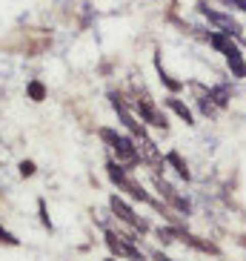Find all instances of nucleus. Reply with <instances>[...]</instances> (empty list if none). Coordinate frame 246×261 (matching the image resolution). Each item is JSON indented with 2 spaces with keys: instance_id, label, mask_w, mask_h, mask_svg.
<instances>
[{
  "instance_id": "13",
  "label": "nucleus",
  "mask_w": 246,
  "mask_h": 261,
  "mask_svg": "<svg viewBox=\"0 0 246 261\" xmlns=\"http://www.w3.org/2000/svg\"><path fill=\"white\" fill-rule=\"evenodd\" d=\"M206 95H209V100H212L218 109H226V107H229V100H232L229 86H223V84H221V86H209Z\"/></svg>"
},
{
  "instance_id": "7",
  "label": "nucleus",
  "mask_w": 246,
  "mask_h": 261,
  "mask_svg": "<svg viewBox=\"0 0 246 261\" xmlns=\"http://www.w3.org/2000/svg\"><path fill=\"white\" fill-rule=\"evenodd\" d=\"M117 190H120V192H126V195H129L132 201H140V204H155V198L149 195L146 190H143V184H140V181H135L132 175H126V178H123L120 184H117Z\"/></svg>"
},
{
  "instance_id": "9",
  "label": "nucleus",
  "mask_w": 246,
  "mask_h": 261,
  "mask_svg": "<svg viewBox=\"0 0 246 261\" xmlns=\"http://www.w3.org/2000/svg\"><path fill=\"white\" fill-rule=\"evenodd\" d=\"M163 107L166 109H172V112H175L177 118H180V121L186 123V126H192L195 123V115H192V109L186 107L183 100L177 98V95H169V98H163Z\"/></svg>"
},
{
  "instance_id": "12",
  "label": "nucleus",
  "mask_w": 246,
  "mask_h": 261,
  "mask_svg": "<svg viewBox=\"0 0 246 261\" xmlns=\"http://www.w3.org/2000/svg\"><path fill=\"white\" fill-rule=\"evenodd\" d=\"M46 95H49V89H46V84H43L40 77H32L29 84H26V98H29V100L43 103V100H46Z\"/></svg>"
},
{
  "instance_id": "15",
  "label": "nucleus",
  "mask_w": 246,
  "mask_h": 261,
  "mask_svg": "<svg viewBox=\"0 0 246 261\" xmlns=\"http://www.w3.org/2000/svg\"><path fill=\"white\" fill-rule=\"evenodd\" d=\"M38 213H40V224H43V227L52 232V230H54V224H52V218H49V210H46V201H43V198L38 201Z\"/></svg>"
},
{
  "instance_id": "4",
  "label": "nucleus",
  "mask_w": 246,
  "mask_h": 261,
  "mask_svg": "<svg viewBox=\"0 0 246 261\" xmlns=\"http://www.w3.org/2000/svg\"><path fill=\"white\" fill-rule=\"evenodd\" d=\"M109 210L115 213V218H117V221L129 224L132 230H138L140 236H143V232H149V221H146V218H138V215H135V210L129 207V201H126V198H120L117 192L112 195V198H109Z\"/></svg>"
},
{
  "instance_id": "18",
  "label": "nucleus",
  "mask_w": 246,
  "mask_h": 261,
  "mask_svg": "<svg viewBox=\"0 0 246 261\" xmlns=\"http://www.w3.org/2000/svg\"><path fill=\"white\" fill-rule=\"evenodd\" d=\"M152 258H155V261H175V258H169L166 253H161V250H155V253H152Z\"/></svg>"
},
{
  "instance_id": "14",
  "label": "nucleus",
  "mask_w": 246,
  "mask_h": 261,
  "mask_svg": "<svg viewBox=\"0 0 246 261\" xmlns=\"http://www.w3.org/2000/svg\"><path fill=\"white\" fill-rule=\"evenodd\" d=\"M198 109H200V112H203L206 118H215V115H218V107L212 103V100H209V95H203V98H198Z\"/></svg>"
},
{
  "instance_id": "1",
  "label": "nucleus",
  "mask_w": 246,
  "mask_h": 261,
  "mask_svg": "<svg viewBox=\"0 0 246 261\" xmlns=\"http://www.w3.org/2000/svg\"><path fill=\"white\" fill-rule=\"evenodd\" d=\"M98 138L117 155V161L129 169V172L140 164V152H138V141H135V135H123V132L112 129V126H98Z\"/></svg>"
},
{
  "instance_id": "3",
  "label": "nucleus",
  "mask_w": 246,
  "mask_h": 261,
  "mask_svg": "<svg viewBox=\"0 0 246 261\" xmlns=\"http://www.w3.org/2000/svg\"><path fill=\"white\" fill-rule=\"evenodd\" d=\"M198 12L203 15V20H206L215 32H223V35H229V38H240V26L232 15H226V12H221V9H215V6H206V3H198Z\"/></svg>"
},
{
  "instance_id": "8",
  "label": "nucleus",
  "mask_w": 246,
  "mask_h": 261,
  "mask_svg": "<svg viewBox=\"0 0 246 261\" xmlns=\"http://www.w3.org/2000/svg\"><path fill=\"white\" fill-rule=\"evenodd\" d=\"M223 61H226V66H229L232 77H246V61H243V55H240V49L235 46V40H232L229 46H226V52H223Z\"/></svg>"
},
{
  "instance_id": "19",
  "label": "nucleus",
  "mask_w": 246,
  "mask_h": 261,
  "mask_svg": "<svg viewBox=\"0 0 246 261\" xmlns=\"http://www.w3.org/2000/svg\"><path fill=\"white\" fill-rule=\"evenodd\" d=\"M106 261H115V255H109V258H106Z\"/></svg>"
},
{
  "instance_id": "10",
  "label": "nucleus",
  "mask_w": 246,
  "mask_h": 261,
  "mask_svg": "<svg viewBox=\"0 0 246 261\" xmlns=\"http://www.w3.org/2000/svg\"><path fill=\"white\" fill-rule=\"evenodd\" d=\"M155 69H158V77H161V84L169 89V95H177V92H183V81H177V77H172L169 72L163 69V61H161V55H155Z\"/></svg>"
},
{
  "instance_id": "11",
  "label": "nucleus",
  "mask_w": 246,
  "mask_h": 261,
  "mask_svg": "<svg viewBox=\"0 0 246 261\" xmlns=\"http://www.w3.org/2000/svg\"><path fill=\"white\" fill-rule=\"evenodd\" d=\"M166 167H172V169L177 172V178H183V181H189V178H192V172H189V164L180 158V152H177V149H169V152H166Z\"/></svg>"
},
{
  "instance_id": "5",
  "label": "nucleus",
  "mask_w": 246,
  "mask_h": 261,
  "mask_svg": "<svg viewBox=\"0 0 246 261\" xmlns=\"http://www.w3.org/2000/svg\"><path fill=\"white\" fill-rule=\"evenodd\" d=\"M103 241H106L109 253L115 255V258H126V261H143V253H140L138 247H135V241H126V238H123L120 232L106 230Z\"/></svg>"
},
{
  "instance_id": "2",
  "label": "nucleus",
  "mask_w": 246,
  "mask_h": 261,
  "mask_svg": "<svg viewBox=\"0 0 246 261\" xmlns=\"http://www.w3.org/2000/svg\"><path fill=\"white\" fill-rule=\"evenodd\" d=\"M129 103H132V109H135V115L146 123V126H155V129H163V132L169 129V118H166V112L155 107V100L149 98L146 89L135 92V98H132Z\"/></svg>"
},
{
  "instance_id": "6",
  "label": "nucleus",
  "mask_w": 246,
  "mask_h": 261,
  "mask_svg": "<svg viewBox=\"0 0 246 261\" xmlns=\"http://www.w3.org/2000/svg\"><path fill=\"white\" fill-rule=\"evenodd\" d=\"M152 181H155V190L161 192V198L166 201L172 210H177L180 215H189V213H192V204H189V198H183V195H180V192H177L175 187L169 184V181H163L161 175H152Z\"/></svg>"
},
{
  "instance_id": "17",
  "label": "nucleus",
  "mask_w": 246,
  "mask_h": 261,
  "mask_svg": "<svg viewBox=\"0 0 246 261\" xmlns=\"http://www.w3.org/2000/svg\"><path fill=\"white\" fill-rule=\"evenodd\" d=\"M20 178H32L35 172H38V167H35V161H20Z\"/></svg>"
},
{
  "instance_id": "16",
  "label": "nucleus",
  "mask_w": 246,
  "mask_h": 261,
  "mask_svg": "<svg viewBox=\"0 0 246 261\" xmlns=\"http://www.w3.org/2000/svg\"><path fill=\"white\" fill-rule=\"evenodd\" d=\"M0 244H6V247H20V238H17L15 232H9L6 227H0Z\"/></svg>"
}]
</instances>
